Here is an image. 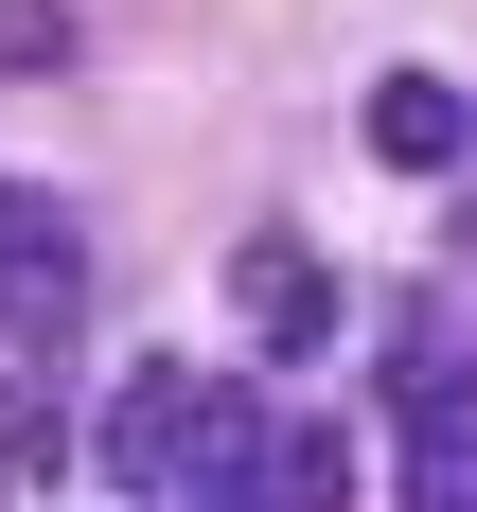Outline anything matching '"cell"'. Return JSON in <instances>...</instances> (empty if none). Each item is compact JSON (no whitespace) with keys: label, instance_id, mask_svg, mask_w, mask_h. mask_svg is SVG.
I'll return each instance as SVG.
<instances>
[{"label":"cell","instance_id":"cell-9","mask_svg":"<svg viewBox=\"0 0 477 512\" xmlns=\"http://www.w3.org/2000/svg\"><path fill=\"white\" fill-rule=\"evenodd\" d=\"M442 389H460V407H477V336H442Z\"/></svg>","mask_w":477,"mask_h":512},{"label":"cell","instance_id":"cell-10","mask_svg":"<svg viewBox=\"0 0 477 512\" xmlns=\"http://www.w3.org/2000/svg\"><path fill=\"white\" fill-rule=\"evenodd\" d=\"M460 248H477V195H460Z\"/></svg>","mask_w":477,"mask_h":512},{"label":"cell","instance_id":"cell-2","mask_svg":"<svg viewBox=\"0 0 477 512\" xmlns=\"http://www.w3.org/2000/svg\"><path fill=\"white\" fill-rule=\"evenodd\" d=\"M0 336H18V371H71V336H89V212L53 177H0Z\"/></svg>","mask_w":477,"mask_h":512},{"label":"cell","instance_id":"cell-7","mask_svg":"<svg viewBox=\"0 0 477 512\" xmlns=\"http://www.w3.org/2000/svg\"><path fill=\"white\" fill-rule=\"evenodd\" d=\"M53 460H71V407H53V389H18V424H0V495H36Z\"/></svg>","mask_w":477,"mask_h":512},{"label":"cell","instance_id":"cell-5","mask_svg":"<svg viewBox=\"0 0 477 512\" xmlns=\"http://www.w3.org/2000/svg\"><path fill=\"white\" fill-rule=\"evenodd\" d=\"M371 159H389V177H460V159H477V89L389 71V89H371Z\"/></svg>","mask_w":477,"mask_h":512},{"label":"cell","instance_id":"cell-3","mask_svg":"<svg viewBox=\"0 0 477 512\" xmlns=\"http://www.w3.org/2000/svg\"><path fill=\"white\" fill-rule=\"evenodd\" d=\"M230 318H248V354H283V371H318L336 354V265L301 248V230H248V248H230Z\"/></svg>","mask_w":477,"mask_h":512},{"label":"cell","instance_id":"cell-4","mask_svg":"<svg viewBox=\"0 0 477 512\" xmlns=\"http://www.w3.org/2000/svg\"><path fill=\"white\" fill-rule=\"evenodd\" d=\"M212 512H354V442L336 424H248V460Z\"/></svg>","mask_w":477,"mask_h":512},{"label":"cell","instance_id":"cell-8","mask_svg":"<svg viewBox=\"0 0 477 512\" xmlns=\"http://www.w3.org/2000/svg\"><path fill=\"white\" fill-rule=\"evenodd\" d=\"M0 71H71V0H0Z\"/></svg>","mask_w":477,"mask_h":512},{"label":"cell","instance_id":"cell-1","mask_svg":"<svg viewBox=\"0 0 477 512\" xmlns=\"http://www.w3.org/2000/svg\"><path fill=\"white\" fill-rule=\"evenodd\" d=\"M248 424H265V407L230 389V371H177V354H159V371H124V407L89 424V460H106L124 512H212L230 460H248Z\"/></svg>","mask_w":477,"mask_h":512},{"label":"cell","instance_id":"cell-6","mask_svg":"<svg viewBox=\"0 0 477 512\" xmlns=\"http://www.w3.org/2000/svg\"><path fill=\"white\" fill-rule=\"evenodd\" d=\"M424 460H407V512H477V407H407Z\"/></svg>","mask_w":477,"mask_h":512}]
</instances>
